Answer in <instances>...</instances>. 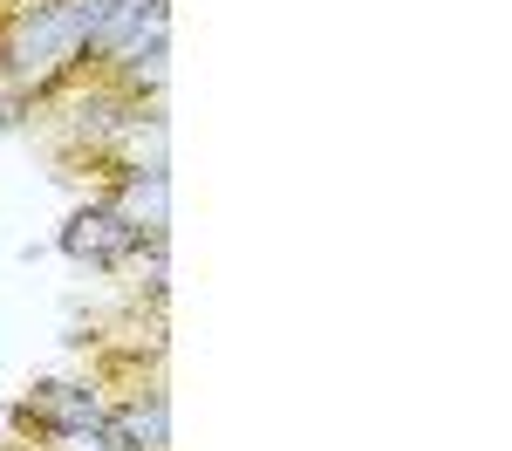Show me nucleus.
Segmentation results:
<instances>
[{
	"label": "nucleus",
	"instance_id": "f257e3e1",
	"mask_svg": "<svg viewBox=\"0 0 512 451\" xmlns=\"http://www.w3.org/2000/svg\"><path fill=\"white\" fill-rule=\"evenodd\" d=\"M103 21V0H7L0 7V89H7V123L28 103L62 96L82 82V55Z\"/></svg>",
	"mask_w": 512,
	"mask_h": 451
},
{
	"label": "nucleus",
	"instance_id": "f03ea898",
	"mask_svg": "<svg viewBox=\"0 0 512 451\" xmlns=\"http://www.w3.org/2000/svg\"><path fill=\"white\" fill-rule=\"evenodd\" d=\"M103 417H110V390L96 376H41L14 404V431H35L41 445H55L76 431H103Z\"/></svg>",
	"mask_w": 512,
	"mask_h": 451
},
{
	"label": "nucleus",
	"instance_id": "7ed1b4c3",
	"mask_svg": "<svg viewBox=\"0 0 512 451\" xmlns=\"http://www.w3.org/2000/svg\"><path fill=\"white\" fill-rule=\"evenodd\" d=\"M144 246L151 240H137L96 192H89V205H76V212L62 219V233H55V253L76 260V267H89V274H130V260H137Z\"/></svg>",
	"mask_w": 512,
	"mask_h": 451
},
{
	"label": "nucleus",
	"instance_id": "20e7f679",
	"mask_svg": "<svg viewBox=\"0 0 512 451\" xmlns=\"http://www.w3.org/2000/svg\"><path fill=\"white\" fill-rule=\"evenodd\" d=\"M96 199L110 205L137 240H171V171H103Z\"/></svg>",
	"mask_w": 512,
	"mask_h": 451
},
{
	"label": "nucleus",
	"instance_id": "39448f33",
	"mask_svg": "<svg viewBox=\"0 0 512 451\" xmlns=\"http://www.w3.org/2000/svg\"><path fill=\"white\" fill-rule=\"evenodd\" d=\"M103 438L117 451H171V397H164L158 376L137 383V390H123V397H110Z\"/></svg>",
	"mask_w": 512,
	"mask_h": 451
},
{
	"label": "nucleus",
	"instance_id": "423d86ee",
	"mask_svg": "<svg viewBox=\"0 0 512 451\" xmlns=\"http://www.w3.org/2000/svg\"><path fill=\"white\" fill-rule=\"evenodd\" d=\"M7 451H41V445H7Z\"/></svg>",
	"mask_w": 512,
	"mask_h": 451
}]
</instances>
